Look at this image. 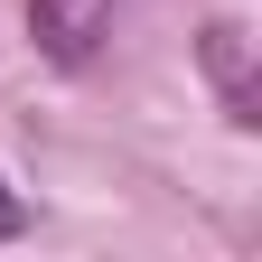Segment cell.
<instances>
[{
	"mask_svg": "<svg viewBox=\"0 0 262 262\" xmlns=\"http://www.w3.org/2000/svg\"><path fill=\"white\" fill-rule=\"evenodd\" d=\"M113 19H122V0H38V10H28V28H38V47L56 66H84L113 38Z\"/></svg>",
	"mask_w": 262,
	"mask_h": 262,
	"instance_id": "6da1fadb",
	"label": "cell"
},
{
	"mask_svg": "<svg viewBox=\"0 0 262 262\" xmlns=\"http://www.w3.org/2000/svg\"><path fill=\"white\" fill-rule=\"evenodd\" d=\"M19 225H28V206H19V187H10V178H0V244H10V234H19Z\"/></svg>",
	"mask_w": 262,
	"mask_h": 262,
	"instance_id": "7a4b0ae2",
	"label": "cell"
}]
</instances>
